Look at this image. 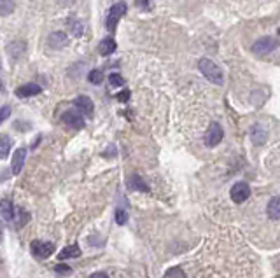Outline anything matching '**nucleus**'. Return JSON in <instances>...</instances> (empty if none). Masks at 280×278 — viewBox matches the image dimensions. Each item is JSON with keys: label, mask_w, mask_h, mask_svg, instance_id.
<instances>
[{"label": "nucleus", "mask_w": 280, "mask_h": 278, "mask_svg": "<svg viewBox=\"0 0 280 278\" xmlns=\"http://www.w3.org/2000/svg\"><path fill=\"white\" fill-rule=\"evenodd\" d=\"M198 69L205 77L210 82H214L215 86H223L224 84V74L221 70V67L215 61H212L210 58H202L198 61Z\"/></svg>", "instance_id": "1"}, {"label": "nucleus", "mask_w": 280, "mask_h": 278, "mask_svg": "<svg viewBox=\"0 0 280 278\" xmlns=\"http://www.w3.org/2000/svg\"><path fill=\"white\" fill-rule=\"evenodd\" d=\"M278 47V41L275 37H261L252 44L251 51L256 56H266V54L273 53Z\"/></svg>", "instance_id": "2"}, {"label": "nucleus", "mask_w": 280, "mask_h": 278, "mask_svg": "<svg viewBox=\"0 0 280 278\" xmlns=\"http://www.w3.org/2000/svg\"><path fill=\"white\" fill-rule=\"evenodd\" d=\"M126 4L125 2H116L114 6H110L109 14H107V21H105V26H107L109 32H114L119 23V19L126 14Z\"/></svg>", "instance_id": "3"}, {"label": "nucleus", "mask_w": 280, "mask_h": 278, "mask_svg": "<svg viewBox=\"0 0 280 278\" xmlns=\"http://www.w3.org/2000/svg\"><path fill=\"white\" fill-rule=\"evenodd\" d=\"M30 250L35 257L39 259H47L49 256H53L54 252V243L53 241H41V240H34L30 243Z\"/></svg>", "instance_id": "4"}, {"label": "nucleus", "mask_w": 280, "mask_h": 278, "mask_svg": "<svg viewBox=\"0 0 280 278\" xmlns=\"http://www.w3.org/2000/svg\"><path fill=\"white\" fill-rule=\"evenodd\" d=\"M224 138V132L221 128L219 122H210L207 130V135H205V145L207 147H217Z\"/></svg>", "instance_id": "5"}, {"label": "nucleus", "mask_w": 280, "mask_h": 278, "mask_svg": "<svg viewBox=\"0 0 280 278\" xmlns=\"http://www.w3.org/2000/svg\"><path fill=\"white\" fill-rule=\"evenodd\" d=\"M61 121L65 122L67 126L74 130H81L84 128V114L79 112L77 109H69L65 114L61 116Z\"/></svg>", "instance_id": "6"}, {"label": "nucleus", "mask_w": 280, "mask_h": 278, "mask_svg": "<svg viewBox=\"0 0 280 278\" xmlns=\"http://www.w3.org/2000/svg\"><path fill=\"white\" fill-rule=\"evenodd\" d=\"M230 196L235 203H243L251 198V188L247 182H236V184L231 188L230 191Z\"/></svg>", "instance_id": "7"}, {"label": "nucleus", "mask_w": 280, "mask_h": 278, "mask_svg": "<svg viewBox=\"0 0 280 278\" xmlns=\"http://www.w3.org/2000/svg\"><path fill=\"white\" fill-rule=\"evenodd\" d=\"M25 161H26V147H19L13 154V163H11V172H13V175H19V173H21Z\"/></svg>", "instance_id": "8"}, {"label": "nucleus", "mask_w": 280, "mask_h": 278, "mask_svg": "<svg viewBox=\"0 0 280 278\" xmlns=\"http://www.w3.org/2000/svg\"><path fill=\"white\" fill-rule=\"evenodd\" d=\"M74 107L79 110V112H82L84 116H91L93 110H95V103L89 97H86V95H81V97H77L76 100H74Z\"/></svg>", "instance_id": "9"}, {"label": "nucleus", "mask_w": 280, "mask_h": 278, "mask_svg": "<svg viewBox=\"0 0 280 278\" xmlns=\"http://www.w3.org/2000/svg\"><path fill=\"white\" fill-rule=\"evenodd\" d=\"M14 93L18 98H30V97H35V95L42 93V88L39 84H35V82H26V84L16 88Z\"/></svg>", "instance_id": "10"}, {"label": "nucleus", "mask_w": 280, "mask_h": 278, "mask_svg": "<svg viewBox=\"0 0 280 278\" xmlns=\"http://www.w3.org/2000/svg\"><path fill=\"white\" fill-rule=\"evenodd\" d=\"M47 44L53 49H63V47L69 46V35L63 34V32H53V34L47 37Z\"/></svg>", "instance_id": "11"}, {"label": "nucleus", "mask_w": 280, "mask_h": 278, "mask_svg": "<svg viewBox=\"0 0 280 278\" xmlns=\"http://www.w3.org/2000/svg\"><path fill=\"white\" fill-rule=\"evenodd\" d=\"M251 140L254 145H265L268 140V132L265 130V126L261 125H254L251 128Z\"/></svg>", "instance_id": "12"}, {"label": "nucleus", "mask_w": 280, "mask_h": 278, "mask_svg": "<svg viewBox=\"0 0 280 278\" xmlns=\"http://www.w3.org/2000/svg\"><path fill=\"white\" fill-rule=\"evenodd\" d=\"M128 188L132 189V191H142V193H149V186L145 184L144 178H142L140 175H137V173L130 175V178H128Z\"/></svg>", "instance_id": "13"}, {"label": "nucleus", "mask_w": 280, "mask_h": 278, "mask_svg": "<svg viewBox=\"0 0 280 278\" xmlns=\"http://www.w3.org/2000/svg\"><path fill=\"white\" fill-rule=\"evenodd\" d=\"M116 41H114V37H105L104 41H100V44H98V53L102 54V56H109V54H112L114 51H116Z\"/></svg>", "instance_id": "14"}, {"label": "nucleus", "mask_w": 280, "mask_h": 278, "mask_svg": "<svg viewBox=\"0 0 280 278\" xmlns=\"http://www.w3.org/2000/svg\"><path fill=\"white\" fill-rule=\"evenodd\" d=\"M266 213H268V217L273 221L280 219V198L278 196L271 198L270 200V203H268V206H266Z\"/></svg>", "instance_id": "15"}, {"label": "nucleus", "mask_w": 280, "mask_h": 278, "mask_svg": "<svg viewBox=\"0 0 280 278\" xmlns=\"http://www.w3.org/2000/svg\"><path fill=\"white\" fill-rule=\"evenodd\" d=\"M30 221V213L26 212V210H23V208H18L16 206V212H14V219H13V224L16 226V228H23V226L26 224V222Z\"/></svg>", "instance_id": "16"}, {"label": "nucleus", "mask_w": 280, "mask_h": 278, "mask_svg": "<svg viewBox=\"0 0 280 278\" xmlns=\"http://www.w3.org/2000/svg\"><path fill=\"white\" fill-rule=\"evenodd\" d=\"M14 212H16V206L11 203L9 200H2V219L6 222H11V224H13Z\"/></svg>", "instance_id": "17"}, {"label": "nucleus", "mask_w": 280, "mask_h": 278, "mask_svg": "<svg viewBox=\"0 0 280 278\" xmlns=\"http://www.w3.org/2000/svg\"><path fill=\"white\" fill-rule=\"evenodd\" d=\"M81 256V249H79V245H70V247H65L61 250L60 254H58V259H72V257H79Z\"/></svg>", "instance_id": "18"}, {"label": "nucleus", "mask_w": 280, "mask_h": 278, "mask_svg": "<svg viewBox=\"0 0 280 278\" xmlns=\"http://www.w3.org/2000/svg\"><path fill=\"white\" fill-rule=\"evenodd\" d=\"M67 25L70 26V34H72L74 37H82V34H84V25H82V21H79V19H69Z\"/></svg>", "instance_id": "19"}, {"label": "nucleus", "mask_w": 280, "mask_h": 278, "mask_svg": "<svg viewBox=\"0 0 280 278\" xmlns=\"http://www.w3.org/2000/svg\"><path fill=\"white\" fill-rule=\"evenodd\" d=\"M9 150H11V138L7 135H2L0 137V158L6 160L9 156Z\"/></svg>", "instance_id": "20"}, {"label": "nucleus", "mask_w": 280, "mask_h": 278, "mask_svg": "<svg viewBox=\"0 0 280 278\" xmlns=\"http://www.w3.org/2000/svg\"><path fill=\"white\" fill-rule=\"evenodd\" d=\"M163 278H188V276H186V273H184L182 268L173 266V268H168L167 271H165Z\"/></svg>", "instance_id": "21"}, {"label": "nucleus", "mask_w": 280, "mask_h": 278, "mask_svg": "<svg viewBox=\"0 0 280 278\" xmlns=\"http://www.w3.org/2000/svg\"><path fill=\"white\" fill-rule=\"evenodd\" d=\"M7 49H9V54L13 58H19L23 54V51L26 49V47H25V44H23V42H14V44H11L9 47H7Z\"/></svg>", "instance_id": "22"}, {"label": "nucleus", "mask_w": 280, "mask_h": 278, "mask_svg": "<svg viewBox=\"0 0 280 278\" xmlns=\"http://www.w3.org/2000/svg\"><path fill=\"white\" fill-rule=\"evenodd\" d=\"M88 79H89V82H91V84H102V82H104V72H102V70H91V72H89V75H88Z\"/></svg>", "instance_id": "23"}, {"label": "nucleus", "mask_w": 280, "mask_h": 278, "mask_svg": "<svg viewBox=\"0 0 280 278\" xmlns=\"http://www.w3.org/2000/svg\"><path fill=\"white\" fill-rule=\"evenodd\" d=\"M0 9H2V16H7L14 11V0H0Z\"/></svg>", "instance_id": "24"}, {"label": "nucleus", "mask_w": 280, "mask_h": 278, "mask_svg": "<svg viewBox=\"0 0 280 278\" xmlns=\"http://www.w3.org/2000/svg\"><path fill=\"white\" fill-rule=\"evenodd\" d=\"M116 222L119 226H125L126 222H128V212L123 210V208H117L116 210Z\"/></svg>", "instance_id": "25"}, {"label": "nucleus", "mask_w": 280, "mask_h": 278, "mask_svg": "<svg viewBox=\"0 0 280 278\" xmlns=\"http://www.w3.org/2000/svg\"><path fill=\"white\" fill-rule=\"evenodd\" d=\"M109 82H110V86H123L125 84V79L121 77L119 74H110Z\"/></svg>", "instance_id": "26"}, {"label": "nucleus", "mask_w": 280, "mask_h": 278, "mask_svg": "<svg viewBox=\"0 0 280 278\" xmlns=\"http://www.w3.org/2000/svg\"><path fill=\"white\" fill-rule=\"evenodd\" d=\"M54 271L60 273V275H70V273H72V268H70V266H65V264H56L54 266Z\"/></svg>", "instance_id": "27"}, {"label": "nucleus", "mask_w": 280, "mask_h": 278, "mask_svg": "<svg viewBox=\"0 0 280 278\" xmlns=\"http://www.w3.org/2000/svg\"><path fill=\"white\" fill-rule=\"evenodd\" d=\"M11 116V107L9 105H2V112H0V121H7V117Z\"/></svg>", "instance_id": "28"}, {"label": "nucleus", "mask_w": 280, "mask_h": 278, "mask_svg": "<svg viewBox=\"0 0 280 278\" xmlns=\"http://www.w3.org/2000/svg\"><path fill=\"white\" fill-rule=\"evenodd\" d=\"M137 6L142 7V9L147 11V9H149V0H137Z\"/></svg>", "instance_id": "29"}, {"label": "nucleus", "mask_w": 280, "mask_h": 278, "mask_svg": "<svg viewBox=\"0 0 280 278\" xmlns=\"http://www.w3.org/2000/svg\"><path fill=\"white\" fill-rule=\"evenodd\" d=\"M128 98H130V91L126 89V91H123V93L119 95V97H117V100H119V102H126Z\"/></svg>", "instance_id": "30"}, {"label": "nucleus", "mask_w": 280, "mask_h": 278, "mask_svg": "<svg viewBox=\"0 0 280 278\" xmlns=\"http://www.w3.org/2000/svg\"><path fill=\"white\" fill-rule=\"evenodd\" d=\"M89 278H109V276L105 275V273H102V271H100V273H93V275L89 276Z\"/></svg>", "instance_id": "31"}, {"label": "nucleus", "mask_w": 280, "mask_h": 278, "mask_svg": "<svg viewBox=\"0 0 280 278\" xmlns=\"http://www.w3.org/2000/svg\"><path fill=\"white\" fill-rule=\"evenodd\" d=\"M58 2H60L61 6H70V4H72L74 0H58Z\"/></svg>", "instance_id": "32"}, {"label": "nucleus", "mask_w": 280, "mask_h": 278, "mask_svg": "<svg viewBox=\"0 0 280 278\" xmlns=\"http://www.w3.org/2000/svg\"><path fill=\"white\" fill-rule=\"evenodd\" d=\"M278 35H280V28H278Z\"/></svg>", "instance_id": "33"}]
</instances>
